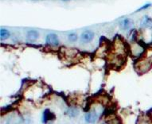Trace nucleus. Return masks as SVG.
I'll list each match as a JSON object with an SVG mask.
<instances>
[{
  "label": "nucleus",
  "mask_w": 152,
  "mask_h": 124,
  "mask_svg": "<svg viewBox=\"0 0 152 124\" xmlns=\"http://www.w3.org/2000/svg\"><path fill=\"white\" fill-rule=\"evenodd\" d=\"M94 38V33L91 31V30H85L82 33L80 39L83 42L88 43L92 42V39Z\"/></svg>",
  "instance_id": "obj_1"
},
{
  "label": "nucleus",
  "mask_w": 152,
  "mask_h": 124,
  "mask_svg": "<svg viewBox=\"0 0 152 124\" xmlns=\"http://www.w3.org/2000/svg\"><path fill=\"white\" fill-rule=\"evenodd\" d=\"M46 43L50 45H59V39H58V36L54 34H50L47 35L46 37Z\"/></svg>",
  "instance_id": "obj_2"
},
{
  "label": "nucleus",
  "mask_w": 152,
  "mask_h": 124,
  "mask_svg": "<svg viewBox=\"0 0 152 124\" xmlns=\"http://www.w3.org/2000/svg\"><path fill=\"white\" fill-rule=\"evenodd\" d=\"M56 119V115L54 113L50 112L49 109L45 110V112H43V122L44 123H47L49 120H54Z\"/></svg>",
  "instance_id": "obj_3"
},
{
  "label": "nucleus",
  "mask_w": 152,
  "mask_h": 124,
  "mask_svg": "<svg viewBox=\"0 0 152 124\" xmlns=\"http://www.w3.org/2000/svg\"><path fill=\"white\" fill-rule=\"evenodd\" d=\"M132 22L129 18H125L122 21V22H120V27L123 30H128L130 28L132 27Z\"/></svg>",
  "instance_id": "obj_4"
},
{
  "label": "nucleus",
  "mask_w": 152,
  "mask_h": 124,
  "mask_svg": "<svg viewBox=\"0 0 152 124\" xmlns=\"http://www.w3.org/2000/svg\"><path fill=\"white\" fill-rule=\"evenodd\" d=\"M141 26L143 28H152V18L145 16L141 21Z\"/></svg>",
  "instance_id": "obj_5"
},
{
  "label": "nucleus",
  "mask_w": 152,
  "mask_h": 124,
  "mask_svg": "<svg viewBox=\"0 0 152 124\" xmlns=\"http://www.w3.org/2000/svg\"><path fill=\"white\" fill-rule=\"evenodd\" d=\"M97 119V113L96 112H88L85 115V120L88 123H94Z\"/></svg>",
  "instance_id": "obj_6"
},
{
  "label": "nucleus",
  "mask_w": 152,
  "mask_h": 124,
  "mask_svg": "<svg viewBox=\"0 0 152 124\" xmlns=\"http://www.w3.org/2000/svg\"><path fill=\"white\" fill-rule=\"evenodd\" d=\"M38 36H39V34H38V33L36 30H30L27 33L26 38L30 42H34L35 40H37L38 38Z\"/></svg>",
  "instance_id": "obj_7"
},
{
  "label": "nucleus",
  "mask_w": 152,
  "mask_h": 124,
  "mask_svg": "<svg viewBox=\"0 0 152 124\" xmlns=\"http://www.w3.org/2000/svg\"><path fill=\"white\" fill-rule=\"evenodd\" d=\"M66 115L70 118H75L77 117L79 115V110L77 107H70L69 109L66 112Z\"/></svg>",
  "instance_id": "obj_8"
},
{
  "label": "nucleus",
  "mask_w": 152,
  "mask_h": 124,
  "mask_svg": "<svg viewBox=\"0 0 152 124\" xmlns=\"http://www.w3.org/2000/svg\"><path fill=\"white\" fill-rule=\"evenodd\" d=\"M9 37H10V32L7 30L2 28L0 30V38H1V40L3 41V40L7 39Z\"/></svg>",
  "instance_id": "obj_9"
},
{
  "label": "nucleus",
  "mask_w": 152,
  "mask_h": 124,
  "mask_svg": "<svg viewBox=\"0 0 152 124\" xmlns=\"http://www.w3.org/2000/svg\"><path fill=\"white\" fill-rule=\"evenodd\" d=\"M77 34H75V33H72V34H70L69 35V37H68V39L70 42H75V41H77Z\"/></svg>",
  "instance_id": "obj_10"
},
{
  "label": "nucleus",
  "mask_w": 152,
  "mask_h": 124,
  "mask_svg": "<svg viewBox=\"0 0 152 124\" xmlns=\"http://www.w3.org/2000/svg\"><path fill=\"white\" fill-rule=\"evenodd\" d=\"M151 4H150V3H148V4H146V5L142 6V7L141 8H140V9H139V10H137V11H141V10H142L147 9V8H148V7H151Z\"/></svg>",
  "instance_id": "obj_11"
},
{
  "label": "nucleus",
  "mask_w": 152,
  "mask_h": 124,
  "mask_svg": "<svg viewBox=\"0 0 152 124\" xmlns=\"http://www.w3.org/2000/svg\"><path fill=\"white\" fill-rule=\"evenodd\" d=\"M62 1H65V2H66V1H70V0H62Z\"/></svg>",
  "instance_id": "obj_12"
}]
</instances>
